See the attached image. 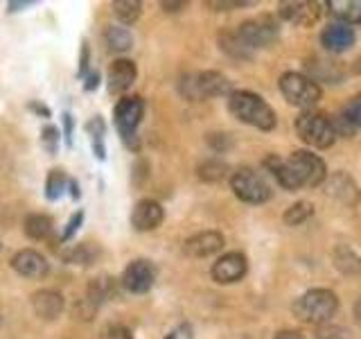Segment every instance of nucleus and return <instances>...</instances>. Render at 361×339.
<instances>
[{
    "label": "nucleus",
    "mask_w": 361,
    "mask_h": 339,
    "mask_svg": "<svg viewBox=\"0 0 361 339\" xmlns=\"http://www.w3.org/2000/svg\"><path fill=\"white\" fill-rule=\"evenodd\" d=\"M228 172V165L221 163V161H203L199 165V177L208 184H214V181H221Z\"/></svg>",
    "instance_id": "c756f323"
},
{
    "label": "nucleus",
    "mask_w": 361,
    "mask_h": 339,
    "mask_svg": "<svg viewBox=\"0 0 361 339\" xmlns=\"http://www.w3.org/2000/svg\"><path fill=\"white\" fill-rule=\"evenodd\" d=\"M86 131H88V136H90V141H93V145H97V143H104L106 124H104V120H102V116L90 118V120L86 122Z\"/></svg>",
    "instance_id": "473e14b6"
},
{
    "label": "nucleus",
    "mask_w": 361,
    "mask_h": 339,
    "mask_svg": "<svg viewBox=\"0 0 361 339\" xmlns=\"http://www.w3.org/2000/svg\"><path fill=\"white\" fill-rule=\"evenodd\" d=\"M165 220V210L156 199H140L131 210V224L135 231H154Z\"/></svg>",
    "instance_id": "ddd939ff"
},
{
    "label": "nucleus",
    "mask_w": 361,
    "mask_h": 339,
    "mask_svg": "<svg viewBox=\"0 0 361 339\" xmlns=\"http://www.w3.org/2000/svg\"><path fill=\"white\" fill-rule=\"evenodd\" d=\"M264 167L276 177V181L285 190L316 188L323 181H327V167L323 163V158L305 150L293 152L289 158H280L276 154H271L264 158Z\"/></svg>",
    "instance_id": "f257e3e1"
},
{
    "label": "nucleus",
    "mask_w": 361,
    "mask_h": 339,
    "mask_svg": "<svg viewBox=\"0 0 361 339\" xmlns=\"http://www.w3.org/2000/svg\"><path fill=\"white\" fill-rule=\"evenodd\" d=\"M34 5H37L34 0H25V3H23V0H20V3H16V0H11V3H9L7 7H9V11H20V9H25V7H34Z\"/></svg>",
    "instance_id": "a18cd8bd"
},
{
    "label": "nucleus",
    "mask_w": 361,
    "mask_h": 339,
    "mask_svg": "<svg viewBox=\"0 0 361 339\" xmlns=\"http://www.w3.org/2000/svg\"><path fill=\"white\" fill-rule=\"evenodd\" d=\"M135 75H138V68L131 59H116L109 68V93H124L135 82Z\"/></svg>",
    "instance_id": "a211bd4d"
},
{
    "label": "nucleus",
    "mask_w": 361,
    "mask_h": 339,
    "mask_svg": "<svg viewBox=\"0 0 361 339\" xmlns=\"http://www.w3.org/2000/svg\"><path fill=\"white\" fill-rule=\"evenodd\" d=\"M280 93L289 105L310 109L321 100V86L302 73H285L280 77Z\"/></svg>",
    "instance_id": "0eeeda50"
},
{
    "label": "nucleus",
    "mask_w": 361,
    "mask_h": 339,
    "mask_svg": "<svg viewBox=\"0 0 361 339\" xmlns=\"http://www.w3.org/2000/svg\"><path fill=\"white\" fill-rule=\"evenodd\" d=\"M296 131L302 143L319 147V150H327L336 141L334 120H330L321 111H302L296 118Z\"/></svg>",
    "instance_id": "423d86ee"
},
{
    "label": "nucleus",
    "mask_w": 361,
    "mask_h": 339,
    "mask_svg": "<svg viewBox=\"0 0 361 339\" xmlns=\"http://www.w3.org/2000/svg\"><path fill=\"white\" fill-rule=\"evenodd\" d=\"M68 184H71V179L66 177V172L61 167L50 170L48 179H45V197H48L50 201H56L66 192Z\"/></svg>",
    "instance_id": "bb28decb"
},
{
    "label": "nucleus",
    "mask_w": 361,
    "mask_h": 339,
    "mask_svg": "<svg viewBox=\"0 0 361 339\" xmlns=\"http://www.w3.org/2000/svg\"><path fill=\"white\" fill-rule=\"evenodd\" d=\"M161 7L165 11H180V9H185V3H161Z\"/></svg>",
    "instance_id": "09e8293b"
},
{
    "label": "nucleus",
    "mask_w": 361,
    "mask_h": 339,
    "mask_svg": "<svg viewBox=\"0 0 361 339\" xmlns=\"http://www.w3.org/2000/svg\"><path fill=\"white\" fill-rule=\"evenodd\" d=\"M104 41L109 45V50H113V52H127V50H131V45H133L131 32L127 28H122V25H109L104 30Z\"/></svg>",
    "instance_id": "a878e982"
},
{
    "label": "nucleus",
    "mask_w": 361,
    "mask_h": 339,
    "mask_svg": "<svg viewBox=\"0 0 361 339\" xmlns=\"http://www.w3.org/2000/svg\"><path fill=\"white\" fill-rule=\"evenodd\" d=\"M357 41V34L350 25H341V23H336V25H327L321 34V43L325 50L330 52H345L355 45Z\"/></svg>",
    "instance_id": "f3484780"
},
{
    "label": "nucleus",
    "mask_w": 361,
    "mask_h": 339,
    "mask_svg": "<svg viewBox=\"0 0 361 339\" xmlns=\"http://www.w3.org/2000/svg\"><path fill=\"white\" fill-rule=\"evenodd\" d=\"M208 143L212 145L214 152H226V150H231V147H233V141L226 133H210Z\"/></svg>",
    "instance_id": "58836bf2"
},
{
    "label": "nucleus",
    "mask_w": 361,
    "mask_h": 339,
    "mask_svg": "<svg viewBox=\"0 0 361 339\" xmlns=\"http://www.w3.org/2000/svg\"><path fill=\"white\" fill-rule=\"evenodd\" d=\"M88 68H90V48H88L86 41H82V52H79V71H77V77L79 79H86L88 77Z\"/></svg>",
    "instance_id": "c9c22d12"
},
{
    "label": "nucleus",
    "mask_w": 361,
    "mask_h": 339,
    "mask_svg": "<svg viewBox=\"0 0 361 339\" xmlns=\"http://www.w3.org/2000/svg\"><path fill=\"white\" fill-rule=\"evenodd\" d=\"M316 339H353V333L341 326H323L316 333Z\"/></svg>",
    "instance_id": "72a5a7b5"
},
{
    "label": "nucleus",
    "mask_w": 361,
    "mask_h": 339,
    "mask_svg": "<svg viewBox=\"0 0 361 339\" xmlns=\"http://www.w3.org/2000/svg\"><path fill=\"white\" fill-rule=\"evenodd\" d=\"M118 294V285H116V280H113L111 276H97L90 280V285H88V303L90 305H102L104 301H111L113 297Z\"/></svg>",
    "instance_id": "4be33fe9"
},
{
    "label": "nucleus",
    "mask_w": 361,
    "mask_h": 339,
    "mask_svg": "<svg viewBox=\"0 0 361 339\" xmlns=\"http://www.w3.org/2000/svg\"><path fill=\"white\" fill-rule=\"evenodd\" d=\"M178 90H180V95H183L185 100L199 102V100H208V97L228 95L231 93V82L221 73L206 71V73L180 77Z\"/></svg>",
    "instance_id": "39448f33"
},
{
    "label": "nucleus",
    "mask_w": 361,
    "mask_h": 339,
    "mask_svg": "<svg viewBox=\"0 0 361 339\" xmlns=\"http://www.w3.org/2000/svg\"><path fill=\"white\" fill-rule=\"evenodd\" d=\"M206 5L212 7V9H217V11H226V9H235V7H248L253 3H251V0H231V3H226V0H208Z\"/></svg>",
    "instance_id": "e433bc0d"
},
{
    "label": "nucleus",
    "mask_w": 361,
    "mask_h": 339,
    "mask_svg": "<svg viewBox=\"0 0 361 339\" xmlns=\"http://www.w3.org/2000/svg\"><path fill=\"white\" fill-rule=\"evenodd\" d=\"M0 323H3V316H0Z\"/></svg>",
    "instance_id": "3c124183"
},
{
    "label": "nucleus",
    "mask_w": 361,
    "mask_h": 339,
    "mask_svg": "<svg viewBox=\"0 0 361 339\" xmlns=\"http://www.w3.org/2000/svg\"><path fill=\"white\" fill-rule=\"evenodd\" d=\"M246 271H248L246 256L240 251H231L212 265V278L221 282V285H231V282L242 280L246 276Z\"/></svg>",
    "instance_id": "f8f14e48"
},
{
    "label": "nucleus",
    "mask_w": 361,
    "mask_h": 339,
    "mask_svg": "<svg viewBox=\"0 0 361 339\" xmlns=\"http://www.w3.org/2000/svg\"><path fill=\"white\" fill-rule=\"evenodd\" d=\"M231 188H233L237 199H242L246 203H255V206L271 199L269 184L251 167L235 170L233 177H231Z\"/></svg>",
    "instance_id": "6e6552de"
},
{
    "label": "nucleus",
    "mask_w": 361,
    "mask_h": 339,
    "mask_svg": "<svg viewBox=\"0 0 361 339\" xmlns=\"http://www.w3.org/2000/svg\"><path fill=\"white\" fill-rule=\"evenodd\" d=\"M355 316H357V319L361 321V299H359V301L355 303Z\"/></svg>",
    "instance_id": "8fccbe9b"
},
{
    "label": "nucleus",
    "mask_w": 361,
    "mask_h": 339,
    "mask_svg": "<svg viewBox=\"0 0 361 339\" xmlns=\"http://www.w3.org/2000/svg\"><path fill=\"white\" fill-rule=\"evenodd\" d=\"M111 7H113V14H116L124 25H131V23L138 20L142 11V5L138 0H116Z\"/></svg>",
    "instance_id": "cd10ccee"
},
{
    "label": "nucleus",
    "mask_w": 361,
    "mask_h": 339,
    "mask_svg": "<svg viewBox=\"0 0 361 339\" xmlns=\"http://www.w3.org/2000/svg\"><path fill=\"white\" fill-rule=\"evenodd\" d=\"M327 9L341 25H359L361 23V0H330Z\"/></svg>",
    "instance_id": "aec40b11"
},
{
    "label": "nucleus",
    "mask_w": 361,
    "mask_h": 339,
    "mask_svg": "<svg viewBox=\"0 0 361 339\" xmlns=\"http://www.w3.org/2000/svg\"><path fill=\"white\" fill-rule=\"evenodd\" d=\"M27 109H30L32 113H39L41 118H50V109L45 107V105H41V102H30Z\"/></svg>",
    "instance_id": "37998d69"
},
{
    "label": "nucleus",
    "mask_w": 361,
    "mask_h": 339,
    "mask_svg": "<svg viewBox=\"0 0 361 339\" xmlns=\"http://www.w3.org/2000/svg\"><path fill=\"white\" fill-rule=\"evenodd\" d=\"M99 86V73H88L86 82H84V90H95Z\"/></svg>",
    "instance_id": "c03bdc74"
},
{
    "label": "nucleus",
    "mask_w": 361,
    "mask_h": 339,
    "mask_svg": "<svg viewBox=\"0 0 361 339\" xmlns=\"http://www.w3.org/2000/svg\"><path fill=\"white\" fill-rule=\"evenodd\" d=\"M0 249H3V244H0Z\"/></svg>",
    "instance_id": "603ef678"
},
{
    "label": "nucleus",
    "mask_w": 361,
    "mask_h": 339,
    "mask_svg": "<svg viewBox=\"0 0 361 339\" xmlns=\"http://www.w3.org/2000/svg\"><path fill=\"white\" fill-rule=\"evenodd\" d=\"M154 280H156V267L149 263V260H142V258L129 263L127 269H124V274H122V285L131 294L149 292Z\"/></svg>",
    "instance_id": "9d476101"
},
{
    "label": "nucleus",
    "mask_w": 361,
    "mask_h": 339,
    "mask_svg": "<svg viewBox=\"0 0 361 339\" xmlns=\"http://www.w3.org/2000/svg\"><path fill=\"white\" fill-rule=\"evenodd\" d=\"M276 339H305V337L300 333H296V331H282V333L276 335Z\"/></svg>",
    "instance_id": "49530a36"
},
{
    "label": "nucleus",
    "mask_w": 361,
    "mask_h": 339,
    "mask_svg": "<svg viewBox=\"0 0 361 339\" xmlns=\"http://www.w3.org/2000/svg\"><path fill=\"white\" fill-rule=\"evenodd\" d=\"M332 260H334V267L345 276L361 274V256L348 244H338L332 251Z\"/></svg>",
    "instance_id": "412c9836"
},
{
    "label": "nucleus",
    "mask_w": 361,
    "mask_h": 339,
    "mask_svg": "<svg viewBox=\"0 0 361 339\" xmlns=\"http://www.w3.org/2000/svg\"><path fill=\"white\" fill-rule=\"evenodd\" d=\"M145 116V100L140 95H127L122 97L116 109H113V122H116V129L122 136V141L127 147H131L133 152H138L140 141H138V124L142 122Z\"/></svg>",
    "instance_id": "20e7f679"
},
{
    "label": "nucleus",
    "mask_w": 361,
    "mask_h": 339,
    "mask_svg": "<svg viewBox=\"0 0 361 339\" xmlns=\"http://www.w3.org/2000/svg\"><path fill=\"white\" fill-rule=\"evenodd\" d=\"M61 120H63V138H66V143H68V145H73V129H75V120H73L71 113H63Z\"/></svg>",
    "instance_id": "79ce46f5"
},
{
    "label": "nucleus",
    "mask_w": 361,
    "mask_h": 339,
    "mask_svg": "<svg viewBox=\"0 0 361 339\" xmlns=\"http://www.w3.org/2000/svg\"><path fill=\"white\" fill-rule=\"evenodd\" d=\"M165 339H195V335H192V328L188 323H183V326H176Z\"/></svg>",
    "instance_id": "a19ab883"
},
{
    "label": "nucleus",
    "mask_w": 361,
    "mask_h": 339,
    "mask_svg": "<svg viewBox=\"0 0 361 339\" xmlns=\"http://www.w3.org/2000/svg\"><path fill=\"white\" fill-rule=\"evenodd\" d=\"M102 339H133V335L127 326L113 323V326H106L104 331H102Z\"/></svg>",
    "instance_id": "f704fd0d"
},
{
    "label": "nucleus",
    "mask_w": 361,
    "mask_h": 339,
    "mask_svg": "<svg viewBox=\"0 0 361 339\" xmlns=\"http://www.w3.org/2000/svg\"><path fill=\"white\" fill-rule=\"evenodd\" d=\"M343 118L353 124L355 129H361V93L348 102V107L343 109Z\"/></svg>",
    "instance_id": "2f4dec72"
},
{
    "label": "nucleus",
    "mask_w": 361,
    "mask_h": 339,
    "mask_svg": "<svg viewBox=\"0 0 361 339\" xmlns=\"http://www.w3.org/2000/svg\"><path fill=\"white\" fill-rule=\"evenodd\" d=\"M99 258V249L95 244H88V242H82V244H75L71 246L68 251H63V260L68 265H93L95 260Z\"/></svg>",
    "instance_id": "393cba45"
},
{
    "label": "nucleus",
    "mask_w": 361,
    "mask_h": 339,
    "mask_svg": "<svg viewBox=\"0 0 361 339\" xmlns=\"http://www.w3.org/2000/svg\"><path fill=\"white\" fill-rule=\"evenodd\" d=\"M336 310H338L336 294L323 287L305 292L302 297L293 303V314H296L300 321L314 323V326L327 323L336 314Z\"/></svg>",
    "instance_id": "7ed1b4c3"
},
{
    "label": "nucleus",
    "mask_w": 361,
    "mask_h": 339,
    "mask_svg": "<svg viewBox=\"0 0 361 339\" xmlns=\"http://www.w3.org/2000/svg\"><path fill=\"white\" fill-rule=\"evenodd\" d=\"M52 220L48 215H41V213H32L23 222V231L30 237V240H45L50 233H52Z\"/></svg>",
    "instance_id": "5701e85b"
},
{
    "label": "nucleus",
    "mask_w": 361,
    "mask_h": 339,
    "mask_svg": "<svg viewBox=\"0 0 361 339\" xmlns=\"http://www.w3.org/2000/svg\"><path fill=\"white\" fill-rule=\"evenodd\" d=\"M224 249V235L219 231H203L188 237L183 242V251L190 258H208Z\"/></svg>",
    "instance_id": "4468645a"
},
{
    "label": "nucleus",
    "mask_w": 361,
    "mask_h": 339,
    "mask_svg": "<svg viewBox=\"0 0 361 339\" xmlns=\"http://www.w3.org/2000/svg\"><path fill=\"white\" fill-rule=\"evenodd\" d=\"M228 109L237 120L251 124V127H257L262 131H271L276 127V111L251 90H235V93H231Z\"/></svg>",
    "instance_id": "f03ea898"
},
{
    "label": "nucleus",
    "mask_w": 361,
    "mask_h": 339,
    "mask_svg": "<svg viewBox=\"0 0 361 339\" xmlns=\"http://www.w3.org/2000/svg\"><path fill=\"white\" fill-rule=\"evenodd\" d=\"M334 129H336V136H345V138H350V136H355V131H357L343 116L334 122Z\"/></svg>",
    "instance_id": "ea45409f"
},
{
    "label": "nucleus",
    "mask_w": 361,
    "mask_h": 339,
    "mask_svg": "<svg viewBox=\"0 0 361 339\" xmlns=\"http://www.w3.org/2000/svg\"><path fill=\"white\" fill-rule=\"evenodd\" d=\"M59 143H61L59 129H56L54 124H45V127L41 129V145H43V150L48 152V154H56V152H59Z\"/></svg>",
    "instance_id": "7c9ffc66"
},
{
    "label": "nucleus",
    "mask_w": 361,
    "mask_h": 339,
    "mask_svg": "<svg viewBox=\"0 0 361 339\" xmlns=\"http://www.w3.org/2000/svg\"><path fill=\"white\" fill-rule=\"evenodd\" d=\"M32 310L41 319H56L63 312V297L56 290H41L32 297Z\"/></svg>",
    "instance_id": "6ab92c4d"
},
{
    "label": "nucleus",
    "mask_w": 361,
    "mask_h": 339,
    "mask_svg": "<svg viewBox=\"0 0 361 339\" xmlns=\"http://www.w3.org/2000/svg\"><path fill=\"white\" fill-rule=\"evenodd\" d=\"M325 192L330 197L338 199L341 203H345V206H355V203L359 201V197H361L357 184L345 172H334L332 177H327Z\"/></svg>",
    "instance_id": "dca6fc26"
},
{
    "label": "nucleus",
    "mask_w": 361,
    "mask_h": 339,
    "mask_svg": "<svg viewBox=\"0 0 361 339\" xmlns=\"http://www.w3.org/2000/svg\"><path fill=\"white\" fill-rule=\"evenodd\" d=\"M219 48L224 52H228L233 59H251V54H253V50L237 37V32H231V30H224L219 34Z\"/></svg>",
    "instance_id": "b1692460"
},
{
    "label": "nucleus",
    "mask_w": 361,
    "mask_h": 339,
    "mask_svg": "<svg viewBox=\"0 0 361 339\" xmlns=\"http://www.w3.org/2000/svg\"><path fill=\"white\" fill-rule=\"evenodd\" d=\"M235 32L251 50L269 48V45L278 39V25L271 16H257L251 20H244Z\"/></svg>",
    "instance_id": "1a4fd4ad"
},
{
    "label": "nucleus",
    "mask_w": 361,
    "mask_h": 339,
    "mask_svg": "<svg viewBox=\"0 0 361 339\" xmlns=\"http://www.w3.org/2000/svg\"><path fill=\"white\" fill-rule=\"evenodd\" d=\"M68 192H71V197H73V199H79V197H82V192H79V184H77L75 179H71V184H68Z\"/></svg>",
    "instance_id": "de8ad7c7"
},
{
    "label": "nucleus",
    "mask_w": 361,
    "mask_h": 339,
    "mask_svg": "<svg viewBox=\"0 0 361 339\" xmlns=\"http://www.w3.org/2000/svg\"><path fill=\"white\" fill-rule=\"evenodd\" d=\"M82 222H84V213L82 210H77L73 218H71V222H68V226H66V231H63V235H61V240L63 242H68L71 237L79 231V226H82Z\"/></svg>",
    "instance_id": "4c0bfd02"
},
{
    "label": "nucleus",
    "mask_w": 361,
    "mask_h": 339,
    "mask_svg": "<svg viewBox=\"0 0 361 339\" xmlns=\"http://www.w3.org/2000/svg\"><path fill=\"white\" fill-rule=\"evenodd\" d=\"M11 269L25 278L39 280L50 271V265L39 251H34V249H23V251L14 254V258H11Z\"/></svg>",
    "instance_id": "2eb2a0df"
},
{
    "label": "nucleus",
    "mask_w": 361,
    "mask_h": 339,
    "mask_svg": "<svg viewBox=\"0 0 361 339\" xmlns=\"http://www.w3.org/2000/svg\"><path fill=\"white\" fill-rule=\"evenodd\" d=\"M278 11L293 25L310 28L321 16V3H316V0H287V3H280Z\"/></svg>",
    "instance_id": "9b49d317"
},
{
    "label": "nucleus",
    "mask_w": 361,
    "mask_h": 339,
    "mask_svg": "<svg viewBox=\"0 0 361 339\" xmlns=\"http://www.w3.org/2000/svg\"><path fill=\"white\" fill-rule=\"evenodd\" d=\"M312 215H314V206H312V203H307V201H296L293 206H289L285 210V224L298 226L302 222H307Z\"/></svg>",
    "instance_id": "c85d7f7f"
}]
</instances>
